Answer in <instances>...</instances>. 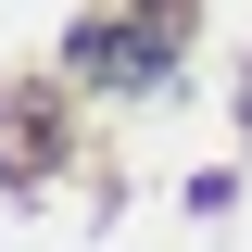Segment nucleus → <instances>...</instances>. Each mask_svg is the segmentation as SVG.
I'll return each instance as SVG.
<instances>
[{"label": "nucleus", "mask_w": 252, "mask_h": 252, "mask_svg": "<svg viewBox=\"0 0 252 252\" xmlns=\"http://www.w3.org/2000/svg\"><path fill=\"white\" fill-rule=\"evenodd\" d=\"M189 38V0H101L89 26L63 38V63L76 76H101V89H139V76H164V51Z\"/></svg>", "instance_id": "1"}]
</instances>
